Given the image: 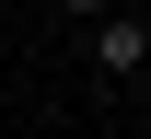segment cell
<instances>
[{
    "instance_id": "1",
    "label": "cell",
    "mask_w": 151,
    "mask_h": 139,
    "mask_svg": "<svg viewBox=\"0 0 151 139\" xmlns=\"http://www.w3.org/2000/svg\"><path fill=\"white\" fill-rule=\"evenodd\" d=\"M93 58H105L116 81H139V58H151V23H139V12H105V23H93Z\"/></svg>"
}]
</instances>
